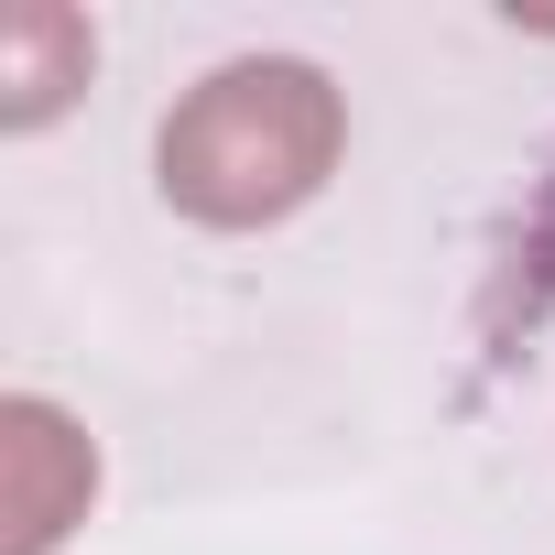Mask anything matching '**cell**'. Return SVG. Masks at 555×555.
<instances>
[{"instance_id": "cell-1", "label": "cell", "mask_w": 555, "mask_h": 555, "mask_svg": "<svg viewBox=\"0 0 555 555\" xmlns=\"http://www.w3.org/2000/svg\"><path fill=\"white\" fill-rule=\"evenodd\" d=\"M338 164V99L317 66H218L175 120H164V196L207 229H261L327 185Z\"/></svg>"}, {"instance_id": "cell-2", "label": "cell", "mask_w": 555, "mask_h": 555, "mask_svg": "<svg viewBox=\"0 0 555 555\" xmlns=\"http://www.w3.org/2000/svg\"><path fill=\"white\" fill-rule=\"evenodd\" d=\"M0 425H12V436H0V457H12V533H0V555H44V544L66 533V512L99 490V457H88V436H66V414H44V403H12Z\"/></svg>"}]
</instances>
